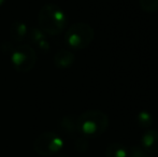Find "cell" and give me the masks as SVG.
Wrapping results in <instances>:
<instances>
[{
    "mask_svg": "<svg viewBox=\"0 0 158 157\" xmlns=\"http://www.w3.org/2000/svg\"><path fill=\"white\" fill-rule=\"evenodd\" d=\"M39 28L44 34L57 36L64 32L67 26V15L59 6L48 3L38 13Z\"/></svg>",
    "mask_w": 158,
    "mask_h": 157,
    "instance_id": "1",
    "label": "cell"
},
{
    "mask_svg": "<svg viewBox=\"0 0 158 157\" xmlns=\"http://www.w3.org/2000/svg\"><path fill=\"white\" fill-rule=\"evenodd\" d=\"M109 118L100 110H87L77 116V131L83 137H99L108 129Z\"/></svg>",
    "mask_w": 158,
    "mask_h": 157,
    "instance_id": "2",
    "label": "cell"
},
{
    "mask_svg": "<svg viewBox=\"0 0 158 157\" xmlns=\"http://www.w3.org/2000/svg\"><path fill=\"white\" fill-rule=\"evenodd\" d=\"M95 30L87 23L72 24L64 34V41L73 50H83L93 42Z\"/></svg>",
    "mask_w": 158,
    "mask_h": 157,
    "instance_id": "3",
    "label": "cell"
},
{
    "mask_svg": "<svg viewBox=\"0 0 158 157\" xmlns=\"http://www.w3.org/2000/svg\"><path fill=\"white\" fill-rule=\"evenodd\" d=\"M10 56L13 68L21 73L31 71L37 63V52L30 44L19 45Z\"/></svg>",
    "mask_w": 158,
    "mask_h": 157,
    "instance_id": "4",
    "label": "cell"
},
{
    "mask_svg": "<svg viewBox=\"0 0 158 157\" xmlns=\"http://www.w3.org/2000/svg\"><path fill=\"white\" fill-rule=\"evenodd\" d=\"M64 147V141L57 134L46 131L37 137L33 142V149L40 156H52L57 154Z\"/></svg>",
    "mask_w": 158,
    "mask_h": 157,
    "instance_id": "5",
    "label": "cell"
},
{
    "mask_svg": "<svg viewBox=\"0 0 158 157\" xmlns=\"http://www.w3.org/2000/svg\"><path fill=\"white\" fill-rule=\"evenodd\" d=\"M142 149L148 154L158 153V131L157 130H146L141 137Z\"/></svg>",
    "mask_w": 158,
    "mask_h": 157,
    "instance_id": "6",
    "label": "cell"
},
{
    "mask_svg": "<svg viewBox=\"0 0 158 157\" xmlns=\"http://www.w3.org/2000/svg\"><path fill=\"white\" fill-rule=\"evenodd\" d=\"M75 55L71 51L68 50H59L54 54L53 63L55 67L58 69H68L74 64Z\"/></svg>",
    "mask_w": 158,
    "mask_h": 157,
    "instance_id": "7",
    "label": "cell"
},
{
    "mask_svg": "<svg viewBox=\"0 0 158 157\" xmlns=\"http://www.w3.org/2000/svg\"><path fill=\"white\" fill-rule=\"evenodd\" d=\"M28 27L25 23L19 21H15L10 26V37L13 41L21 42L27 38Z\"/></svg>",
    "mask_w": 158,
    "mask_h": 157,
    "instance_id": "8",
    "label": "cell"
},
{
    "mask_svg": "<svg viewBox=\"0 0 158 157\" xmlns=\"http://www.w3.org/2000/svg\"><path fill=\"white\" fill-rule=\"evenodd\" d=\"M61 129L66 134H73L77 131V118L74 115H67L60 121Z\"/></svg>",
    "mask_w": 158,
    "mask_h": 157,
    "instance_id": "9",
    "label": "cell"
},
{
    "mask_svg": "<svg viewBox=\"0 0 158 157\" xmlns=\"http://www.w3.org/2000/svg\"><path fill=\"white\" fill-rule=\"evenodd\" d=\"M128 150L121 143H111L106 150V157H127Z\"/></svg>",
    "mask_w": 158,
    "mask_h": 157,
    "instance_id": "10",
    "label": "cell"
},
{
    "mask_svg": "<svg viewBox=\"0 0 158 157\" xmlns=\"http://www.w3.org/2000/svg\"><path fill=\"white\" fill-rule=\"evenodd\" d=\"M137 124L141 128H148L153 124V116L150 112L141 111L137 115Z\"/></svg>",
    "mask_w": 158,
    "mask_h": 157,
    "instance_id": "11",
    "label": "cell"
},
{
    "mask_svg": "<svg viewBox=\"0 0 158 157\" xmlns=\"http://www.w3.org/2000/svg\"><path fill=\"white\" fill-rule=\"evenodd\" d=\"M27 39L29 40V42L31 44H37L39 41H41V40L45 39V35H44V32L42 31L40 28H30V29H28V34H27Z\"/></svg>",
    "mask_w": 158,
    "mask_h": 157,
    "instance_id": "12",
    "label": "cell"
},
{
    "mask_svg": "<svg viewBox=\"0 0 158 157\" xmlns=\"http://www.w3.org/2000/svg\"><path fill=\"white\" fill-rule=\"evenodd\" d=\"M142 10L146 12H155L158 10V0H139Z\"/></svg>",
    "mask_w": 158,
    "mask_h": 157,
    "instance_id": "13",
    "label": "cell"
},
{
    "mask_svg": "<svg viewBox=\"0 0 158 157\" xmlns=\"http://www.w3.org/2000/svg\"><path fill=\"white\" fill-rule=\"evenodd\" d=\"M127 157H152L151 154H148V152L144 151L142 147H131L130 151L128 152Z\"/></svg>",
    "mask_w": 158,
    "mask_h": 157,
    "instance_id": "14",
    "label": "cell"
},
{
    "mask_svg": "<svg viewBox=\"0 0 158 157\" xmlns=\"http://www.w3.org/2000/svg\"><path fill=\"white\" fill-rule=\"evenodd\" d=\"M75 149L79 152H85L88 149V141L85 137L77 138L75 141Z\"/></svg>",
    "mask_w": 158,
    "mask_h": 157,
    "instance_id": "15",
    "label": "cell"
},
{
    "mask_svg": "<svg viewBox=\"0 0 158 157\" xmlns=\"http://www.w3.org/2000/svg\"><path fill=\"white\" fill-rule=\"evenodd\" d=\"M35 48H38L39 51H41V52H45L48 53V51H50V43H48V41L45 39L41 40V41H39L37 44H35Z\"/></svg>",
    "mask_w": 158,
    "mask_h": 157,
    "instance_id": "16",
    "label": "cell"
},
{
    "mask_svg": "<svg viewBox=\"0 0 158 157\" xmlns=\"http://www.w3.org/2000/svg\"><path fill=\"white\" fill-rule=\"evenodd\" d=\"M15 48H13V45L11 43H9L8 41H4L3 43L1 44V50L2 52L4 53V54H9L11 55L12 54V52L14 51Z\"/></svg>",
    "mask_w": 158,
    "mask_h": 157,
    "instance_id": "17",
    "label": "cell"
},
{
    "mask_svg": "<svg viewBox=\"0 0 158 157\" xmlns=\"http://www.w3.org/2000/svg\"><path fill=\"white\" fill-rule=\"evenodd\" d=\"M6 0H0V6H2L4 3H6Z\"/></svg>",
    "mask_w": 158,
    "mask_h": 157,
    "instance_id": "18",
    "label": "cell"
}]
</instances>
